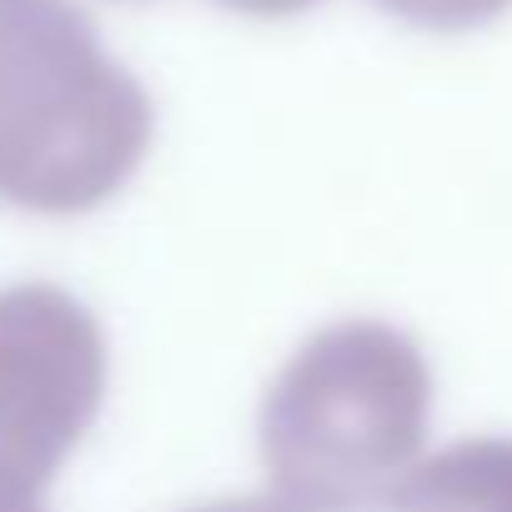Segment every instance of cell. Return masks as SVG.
Segmentation results:
<instances>
[{
    "instance_id": "1",
    "label": "cell",
    "mask_w": 512,
    "mask_h": 512,
    "mask_svg": "<svg viewBox=\"0 0 512 512\" xmlns=\"http://www.w3.org/2000/svg\"><path fill=\"white\" fill-rule=\"evenodd\" d=\"M432 372L412 337L382 322L317 332L272 382L262 462L287 512H372L417 467Z\"/></svg>"
},
{
    "instance_id": "3",
    "label": "cell",
    "mask_w": 512,
    "mask_h": 512,
    "mask_svg": "<svg viewBox=\"0 0 512 512\" xmlns=\"http://www.w3.org/2000/svg\"><path fill=\"white\" fill-rule=\"evenodd\" d=\"M106 397V342L56 287L0 292V512H41V492Z\"/></svg>"
},
{
    "instance_id": "5",
    "label": "cell",
    "mask_w": 512,
    "mask_h": 512,
    "mask_svg": "<svg viewBox=\"0 0 512 512\" xmlns=\"http://www.w3.org/2000/svg\"><path fill=\"white\" fill-rule=\"evenodd\" d=\"M387 16L422 31H472L512 11V0H372Z\"/></svg>"
},
{
    "instance_id": "6",
    "label": "cell",
    "mask_w": 512,
    "mask_h": 512,
    "mask_svg": "<svg viewBox=\"0 0 512 512\" xmlns=\"http://www.w3.org/2000/svg\"><path fill=\"white\" fill-rule=\"evenodd\" d=\"M226 11H241V16H302L312 11L317 0H216Z\"/></svg>"
},
{
    "instance_id": "4",
    "label": "cell",
    "mask_w": 512,
    "mask_h": 512,
    "mask_svg": "<svg viewBox=\"0 0 512 512\" xmlns=\"http://www.w3.org/2000/svg\"><path fill=\"white\" fill-rule=\"evenodd\" d=\"M392 512H512V437H467L407 472Z\"/></svg>"
},
{
    "instance_id": "7",
    "label": "cell",
    "mask_w": 512,
    "mask_h": 512,
    "mask_svg": "<svg viewBox=\"0 0 512 512\" xmlns=\"http://www.w3.org/2000/svg\"><path fill=\"white\" fill-rule=\"evenodd\" d=\"M201 512H287L282 502H262V497H241V502H216V507H201Z\"/></svg>"
},
{
    "instance_id": "2",
    "label": "cell",
    "mask_w": 512,
    "mask_h": 512,
    "mask_svg": "<svg viewBox=\"0 0 512 512\" xmlns=\"http://www.w3.org/2000/svg\"><path fill=\"white\" fill-rule=\"evenodd\" d=\"M151 126L146 91L71 0H0V201L91 211L131 181Z\"/></svg>"
}]
</instances>
